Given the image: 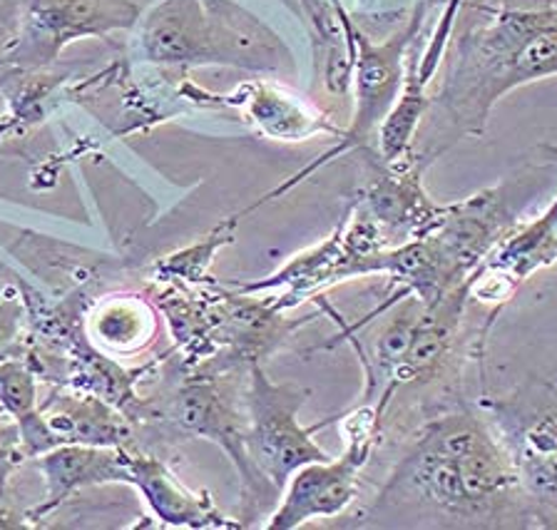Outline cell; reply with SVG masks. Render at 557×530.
<instances>
[{
	"mask_svg": "<svg viewBox=\"0 0 557 530\" xmlns=\"http://www.w3.org/2000/svg\"><path fill=\"white\" fill-rule=\"evenodd\" d=\"M127 448L60 443V446L40 454L38 471L46 476L48 495L42 506L33 508L30 513H25V516H28L35 526V520L46 518L48 513L63 506L75 491L108 483L129 485V478L133 476H129L127 466Z\"/></svg>",
	"mask_w": 557,
	"mask_h": 530,
	"instance_id": "cell-14",
	"label": "cell"
},
{
	"mask_svg": "<svg viewBox=\"0 0 557 530\" xmlns=\"http://www.w3.org/2000/svg\"><path fill=\"white\" fill-rule=\"evenodd\" d=\"M309 391L294 384H276L261 363L249 367L244 408H247V451L257 471L274 489L284 491L289 478L313 460H329L331 454L313 441L317 423L304 429L299 411Z\"/></svg>",
	"mask_w": 557,
	"mask_h": 530,
	"instance_id": "cell-8",
	"label": "cell"
},
{
	"mask_svg": "<svg viewBox=\"0 0 557 530\" xmlns=\"http://www.w3.org/2000/svg\"><path fill=\"white\" fill-rule=\"evenodd\" d=\"M189 102L199 110H234L257 135L276 143H307L319 135L342 137L344 127L331 120L301 95L278 83H244L230 95H216L185 83Z\"/></svg>",
	"mask_w": 557,
	"mask_h": 530,
	"instance_id": "cell-12",
	"label": "cell"
},
{
	"mask_svg": "<svg viewBox=\"0 0 557 530\" xmlns=\"http://www.w3.org/2000/svg\"><path fill=\"white\" fill-rule=\"evenodd\" d=\"M23 127H25V123L21 118H15L13 112H8V110L0 112V140H5V137L13 133H21Z\"/></svg>",
	"mask_w": 557,
	"mask_h": 530,
	"instance_id": "cell-22",
	"label": "cell"
},
{
	"mask_svg": "<svg viewBox=\"0 0 557 530\" xmlns=\"http://www.w3.org/2000/svg\"><path fill=\"white\" fill-rule=\"evenodd\" d=\"M433 8V0H416L411 11H408L406 21L383 40H371L361 28H356L351 40V90H354V115L351 125H348L338 145L326 150L321 158L307 164L301 172H296L282 187L272 189L247 210L244 214L255 212L257 207L272 202V199L289 193L292 187L307 180L313 172L326 168L346 152L361 150V147L376 140V133L383 120H386L388 110L394 108L398 98L400 83H404V67H406V53L411 42L421 36L423 25L429 23V11Z\"/></svg>",
	"mask_w": 557,
	"mask_h": 530,
	"instance_id": "cell-5",
	"label": "cell"
},
{
	"mask_svg": "<svg viewBox=\"0 0 557 530\" xmlns=\"http://www.w3.org/2000/svg\"><path fill=\"white\" fill-rule=\"evenodd\" d=\"M460 11H463V0H443V11L438 15V23L433 25L429 40H423V46L418 48V38H421L418 36L408 48L398 98L376 133V155L383 164L411 168V164L425 158V152L416 150V135L425 110L431 108L433 95L429 88L443 65V58H446Z\"/></svg>",
	"mask_w": 557,
	"mask_h": 530,
	"instance_id": "cell-11",
	"label": "cell"
},
{
	"mask_svg": "<svg viewBox=\"0 0 557 530\" xmlns=\"http://www.w3.org/2000/svg\"><path fill=\"white\" fill-rule=\"evenodd\" d=\"M299 3H301V0H299Z\"/></svg>",
	"mask_w": 557,
	"mask_h": 530,
	"instance_id": "cell-24",
	"label": "cell"
},
{
	"mask_svg": "<svg viewBox=\"0 0 557 530\" xmlns=\"http://www.w3.org/2000/svg\"><path fill=\"white\" fill-rule=\"evenodd\" d=\"M478 406L508 448L540 530H557V381L528 379L508 394H483Z\"/></svg>",
	"mask_w": 557,
	"mask_h": 530,
	"instance_id": "cell-6",
	"label": "cell"
},
{
	"mask_svg": "<svg viewBox=\"0 0 557 530\" xmlns=\"http://www.w3.org/2000/svg\"><path fill=\"white\" fill-rule=\"evenodd\" d=\"M448 42L431 106L460 137H481L505 95L557 75V11H478Z\"/></svg>",
	"mask_w": 557,
	"mask_h": 530,
	"instance_id": "cell-2",
	"label": "cell"
},
{
	"mask_svg": "<svg viewBox=\"0 0 557 530\" xmlns=\"http://www.w3.org/2000/svg\"><path fill=\"white\" fill-rule=\"evenodd\" d=\"M356 518L371 528H540L508 448L473 402L400 439L398 458Z\"/></svg>",
	"mask_w": 557,
	"mask_h": 530,
	"instance_id": "cell-1",
	"label": "cell"
},
{
	"mask_svg": "<svg viewBox=\"0 0 557 530\" xmlns=\"http://www.w3.org/2000/svg\"><path fill=\"white\" fill-rule=\"evenodd\" d=\"M23 309L15 297L0 301V361L11 356H23V332H21Z\"/></svg>",
	"mask_w": 557,
	"mask_h": 530,
	"instance_id": "cell-20",
	"label": "cell"
},
{
	"mask_svg": "<svg viewBox=\"0 0 557 530\" xmlns=\"http://www.w3.org/2000/svg\"><path fill=\"white\" fill-rule=\"evenodd\" d=\"M154 311L143 299L127 297V294L104 297L87 317V338L117 354L145 349L154 338Z\"/></svg>",
	"mask_w": 557,
	"mask_h": 530,
	"instance_id": "cell-18",
	"label": "cell"
},
{
	"mask_svg": "<svg viewBox=\"0 0 557 530\" xmlns=\"http://www.w3.org/2000/svg\"><path fill=\"white\" fill-rule=\"evenodd\" d=\"M28 516H21V513H15L11 506H8L5 501V485H0V528H25V526H33L28 520H23Z\"/></svg>",
	"mask_w": 557,
	"mask_h": 530,
	"instance_id": "cell-21",
	"label": "cell"
},
{
	"mask_svg": "<svg viewBox=\"0 0 557 530\" xmlns=\"http://www.w3.org/2000/svg\"><path fill=\"white\" fill-rule=\"evenodd\" d=\"M137 21L133 0H25L15 36L0 50V67L40 73L70 42L133 30Z\"/></svg>",
	"mask_w": 557,
	"mask_h": 530,
	"instance_id": "cell-9",
	"label": "cell"
},
{
	"mask_svg": "<svg viewBox=\"0 0 557 530\" xmlns=\"http://www.w3.org/2000/svg\"><path fill=\"white\" fill-rule=\"evenodd\" d=\"M329 423L342 426L344 454L301 466L284 485L282 498L261 528L294 530L319 518H338L359 498L363 468L381 446L376 411L369 404H359L319 423V429H326Z\"/></svg>",
	"mask_w": 557,
	"mask_h": 530,
	"instance_id": "cell-7",
	"label": "cell"
},
{
	"mask_svg": "<svg viewBox=\"0 0 557 530\" xmlns=\"http://www.w3.org/2000/svg\"><path fill=\"white\" fill-rule=\"evenodd\" d=\"M242 217V212L226 217L207 237L164 257L162 262L154 264L152 280L164 286H180V289H205V286H212L214 280L209 276V267H212L216 251L232 245L234 230H237Z\"/></svg>",
	"mask_w": 557,
	"mask_h": 530,
	"instance_id": "cell-19",
	"label": "cell"
},
{
	"mask_svg": "<svg viewBox=\"0 0 557 530\" xmlns=\"http://www.w3.org/2000/svg\"><path fill=\"white\" fill-rule=\"evenodd\" d=\"M361 3L369 8V13H386V5L398 3V0H361Z\"/></svg>",
	"mask_w": 557,
	"mask_h": 530,
	"instance_id": "cell-23",
	"label": "cell"
},
{
	"mask_svg": "<svg viewBox=\"0 0 557 530\" xmlns=\"http://www.w3.org/2000/svg\"><path fill=\"white\" fill-rule=\"evenodd\" d=\"M557 164L555 147H543ZM557 264V193L547 202V207L533 220H522L498 247L491 251L481 267L500 274L516 289H520L530 276L537 274L540 269Z\"/></svg>",
	"mask_w": 557,
	"mask_h": 530,
	"instance_id": "cell-16",
	"label": "cell"
},
{
	"mask_svg": "<svg viewBox=\"0 0 557 530\" xmlns=\"http://www.w3.org/2000/svg\"><path fill=\"white\" fill-rule=\"evenodd\" d=\"M42 419L60 443H85V446H129V419L104 398L95 394L52 396L40 406Z\"/></svg>",
	"mask_w": 557,
	"mask_h": 530,
	"instance_id": "cell-17",
	"label": "cell"
},
{
	"mask_svg": "<svg viewBox=\"0 0 557 530\" xmlns=\"http://www.w3.org/2000/svg\"><path fill=\"white\" fill-rule=\"evenodd\" d=\"M376 162L371 180L356 195V205L369 212L391 247L429 234L446 212V205L435 202L423 187V172L431 164V155L411 168H391L379 160V155Z\"/></svg>",
	"mask_w": 557,
	"mask_h": 530,
	"instance_id": "cell-13",
	"label": "cell"
},
{
	"mask_svg": "<svg viewBox=\"0 0 557 530\" xmlns=\"http://www.w3.org/2000/svg\"><path fill=\"white\" fill-rule=\"evenodd\" d=\"M133 58L160 67H239L282 73L292 50L234 0H157L133 28Z\"/></svg>",
	"mask_w": 557,
	"mask_h": 530,
	"instance_id": "cell-3",
	"label": "cell"
},
{
	"mask_svg": "<svg viewBox=\"0 0 557 530\" xmlns=\"http://www.w3.org/2000/svg\"><path fill=\"white\" fill-rule=\"evenodd\" d=\"M516 195V185L510 182L485 187L446 205L438 224L423 234L453 286H463L468 276L491 257V251L522 222Z\"/></svg>",
	"mask_w": 557,
	"mask_h": 530,
	"instance_id": "cell-10",
	"label": "cell"
},
{
	"mask_svg": "<svg viewBox=\"0 0 557 530\" xmlns=\"http://www.w3.org/2000/svg\"><path fill=\"white\" fill-rule=\"evenodd\" d=\"M127 466L133 476L129 485H135L145 495L147 506L152 508L160 523L172 528H242L239 520L226 518L214 506L212 495L207 491L195 493L185 483H180V478L160 458L127 448Z\"/></svg>",
	"mask_w": 557,
	"mask_h": 530,
	"instance_id": "cell-15",
	"label": "cell"
},
{
	"mask_svg": "<svg viewBox=\"0 0 557 530\" xmlns=\"http://www.w3.org/2000/svg\"><path fill=\"white\" fill-rule=\"evenodd\" d=\"M249 369H212L177 363V379L160 396L143 398L135 423L150 426L170 439H205L220 446L242 481V528L264 526L282 491L261 476L247 451V389Z\"/></svg>",
	"mask_w": 557,
	"mask_h": 530,
	"instance_id": "cell-4",
	"label": "cell"
}]
</instances>
